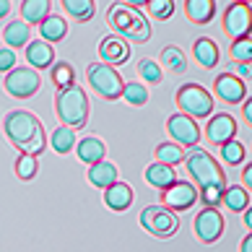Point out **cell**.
Masks as SVG:
<instances>
[{
    "label": "cell",
    "instance_id": "7402d4cb",
    "mask_svg": "<svg viewBox=\"0 0 252 252\" xmlns=\"http://www.w3.org/2000/svg\"><path fill=\"white\" fill-rule=\"evenodd\" d=\"M52 11V3L50 0H24L21 3V21L29 26V24H42L44 18L50 16Z\"/></svg>",
    "mask_w": 252,
    "mask_h": 252
},
{
    "label": "cell",
    "instance_id": "4dcf8cb0",
    "mask_svg": "<svg viewBox=\"0 0 252 252\" xmlns=\"http://www.w3.org/2000/svg\"><path fill=\"white\" fill-rule=\"evenodd\" d=\"M52 148L58 154H68V151H73L76 148V130H70V127H58L52 133Z\"/></svg>",
    "mask_w": 252,
    "mask_h": 252
},
{
    "label": "cell",
    "instance_id": "4fadbf2b",
    "mask_svg": "<svg viewBox=\"0 0 252 252\" xmlns=\"http://www.w3.org/2000/svg\"><path fill=\"white\" fill-rule=\"evenodd\" d=\"M237 135V120L221 112V115H211L208 125H205V138L213 143V146H223L229 141H234Z\"/></svg>",
    "mask_w": 252,
    "mask_h": 252
},
{
    "label": "cell",
    "instance_id": "7c38bea8",
    "mask_svg": "<svg viewBox=\"0 0 252 252\" xmlns=\"http://www.w3.org/2000/svg\"><path fill=\"white\" fill-rule=\"evenodd\" d=\"M195 234L205 245H213L219 242L223 234V216L219 213V208H203L198 216H195Z\"/></svg>",
    "mask_w": 252,
    "mask_h": 252
},
{
    "label": "cell",
    "instance_id": "9c48e42d",
    "mask_svg": "<svg viewBox=\"0 0 252 252\" xmlns=\"http://www.w3.org/2000/svg\"><path fill=\"white\" fill-rule=\"evenodd\" d=\"M195 200H198V190H195L190 182L177 180L166 190H161V203H158V205H164V208L172 211V213H180V211L192 208Z\"/></svg>",
    "mask_w": 252,
    "mask_h": 252
},
{
    "label": "cell",
    "instance_id": "603a6c76",
    "mask_svg": "<svg viewBox=\"0 0 252 252\" xmlns=\"http://www.w3.org/2000/svg\"><path fill=\"white\" fill-rule=\"evenodd\" d=\"M3 39L8 44V50H13V47H26V44L32 42V26H26L24 21H11L3 29Z\"/></svg>",
    "mask_w": 252,
    "mask_h": 252
},
{
    "label": "cell",
    "instance_id": "7bdbcfd3",
    "mask_svg": "<svg viewBox=\"0 0 252 252\" xmlns=\"http://www.w3.org/2000/svg\"><path fill=\"white\" fill-rule=\"evenodd\" d=\"M242 252H252V237L250 234L242 239Z\"/></svg>",
    "mask_w": 252,
    "mask_h": 252
},
{
    "label": "cell",
    "instance_id": "5b68a950",
    "mask_svg": "<svg viewBox=\"0 0 252 252\" xmlns=\"http://www.w3.org/2000/svg\"><path fill=\"white\" fill-rule=\"evenodd\" d=\"M177 107L182 109L180 115L190 120H205L213 115V96L200 83H185L177 89Z\"/></svg>",
    "mask_w": 252,
    "mask_h": 252
},
{
    "label": "cell",
    "instance_id": "e575fe53",
    "mask_svg": "<svg viewBox=\"0 0 252 252\" xmlns=\"http://www.w3.org/2000/svg\"><path fill=\"white\" fill-rule=\"evenodd\" d=\"M138 73H141V78L146 83H161V78H164V70L158 68V63L148 60V58L138 63Z\"/></svg>",
    "mask_w": 252,
    "mask_h": 252
},
{
    "label": "cell",
    "instance_id": "4316f807",
    "mask_svg": "<svg viewBox=\"0 0 252 252\" xmlns=\"http://www.w3.org/2000/svg\"><path fill=\"white\" fill-rule=\"evenodd\" d=\"M63 5H65V11L76 18V21H81V24L91 21L94 13H96V3H94V0H63Z\"/></svg>",
    "mask_w": 252,
    "mask_h": 252
},
{
    "label": "cell",
    "instance_id": "7a4b0ae2",
    "mask_svg": "<svg viewBox=\"0 0 252 252\" xmlns=\"http://www.w3.org/2000/svg\"><path fill=\"white\" fill-rule=\"evenodd\" d=\"M107 18H109V26L117 32L120 39L135 42V44H143V42L151 39V24H148V18L138 11L135 5L112 3Z\"/></svg>",
    "mask_w": 252,
    "mask_h": 252
},
{
    "label": "cell",
    "instance_id": "ab89813d",
    "mask_svg": "<svg viewBox=\"0 0 252 252\" xmlns=\"http://www.w3.org/2000/svg\"><path fill=\"white\" fill-rule=\"evenodd\" d=\"M242 185H247V192H250V185H252V164H247L242 169Z\"/></svg>",
    "mask_w": 252,
    "mask_h": 252
},
{
    "label": "cell",
    "instance_id": "484cf974",
    "mask_svg": "<svg viewBox=\"0 0 252 252\" xmlns=\"http://www.w3.org/2000/svg\"><path fill=\"white\" fill-rule=\"evenodd\" d=\"M158 68H166V70H172V73H185L188 70V58H185V52L177 47V44H169V47H164L161 50V65Z\"/></svg>",
    "mask_w": 252,
    "mask_h": 252
},
{
    "label": "cell",
    "instance_id": "1f68e13d",
    "mask_svg": "<svg viewBox=\"0 0 252 252\" xmlns=\"http://www.w3.org/2000/svg\"><path fill=\"white\" fill-rule=\"evenodd\" d=\"M123 96L127 104H133V107H143L146 101H148V89L143 86V83H138V81H130L123 86Z\"/></svg>",
    "mask_w": 252,
    "mask_h": 252
},
{
    "label": "cell",
    "instance_id": "d590c367",
    "mask_svg": "<svg viewBox=\"0 0 252 252\" xmlns=\"http://www.w3.org/2000/svg\"><path fill=\"white\" fill-rule=\"evenodd\" d=\"M148 11H151L154 18H158V21H166L172 13H174V0H148Z\"/></svg>",
    "mask_w": 252,
    "mask_h": 252
},
{
    "label": "cell",
    "instance_id": "d4e9b609",
    "mask_svg": "<svg viewBox=\"0 0 252 252\" xmlns=\"http://www.w3.org/2000/svg\"><path fill=\"white\" fill-rule=\"evenodd\" d=\"M146 182L156 190H166L172 182H177V172L172 166H164V164H151L146 169Z\"/></svg>",
    "mask_w": 252,
    "mask_h": 252
},
{
    "label": "cell",
    "instance_id": "8d00e7d4",
    "mask_svg": "<svg viewBox=\"0 0 252 252\" xmlns=\"http://www.w3.org/2000/svg\"><path fill=\"white\" fill-rule=\"evenodd\" d=\"M231 60H237V63H250L252 60V42H250V36L237 39L234 44H231Z\"/></svg>",
    "mask_w": 252,
    "mask_h": 252
},
{
    "label": "cell",
    "instance_id": "836d02e7",
    "mask_svg": "<svg viewBox=\"0 0 252 252\" xmlns=\"http://www.w3.org/2000/svg\"><path fill=\"white\" fill-rule=\"evenodd\" d=\"M221 156H223V161L226 164H242L245 161V156H247V151H245V146H242L239 141H229V143H223L221 146Z\"/></svg>",
    "mask_w": 252,
    "mask_h": 252
},
{
    "label": "cell",
    "instance_id": "2e32d148",
    "mask_svg": "<svg viewBox=\"0 0 252 252\" xmlns=\"http://www.w3.org/2000/svg\"><path fill=\"white\" fill-rule=\"evenodd\" d=\"M133 188H130L127 182H115V185H109V188L104 190V203H107V208L112 211H117V213H123L127 211L130 205H133Z\"/></svg>",
    "mask_w": 252,
    "mask_h": 252
},
{
    "label": "cell",
    "instance_id": "3957f363",
    "mask_svg": "<svg viewBox=\"0 0 252 252\" xmlns=\"http://www.w3.org/2000/svg\"><path fill=\"white\" fill-rule=\"evenodd\" d=\"M89 109H91L89 96L81 86L63 89V91H58V96H55V112H58V120L63 123V127H70V130L86 127Z\"/></svg>",
    "mask_w": 252,
    "mask_h": 252
},
{
    "label": "cell",
    "instance_id": "6da1fadb",
    "mask_svg": "<svg viewBox=\"0 0 252 252\" xmlns=\"http://www.w3.org/2000/svg\"><path fill=\"white\" fill-rule=\"evenodd\" d=\"M3 130L8 135V141H11L18 151L24 156H39L44 151V125L42 120L32 115V112L26 109H13L8 112L5 120H3Z\"/></svg>",
    "mask_w": 252,
    "mask_h": 252
},
{
    "label": "cell",
    "instance_id": "83f0119b",
    "mask_svg": "<svg viewBox=\"0 0 252 252\" xmlns=\"http://www.w3.org/2000/svg\"><path fill=\"white\" fill-rule=\"evenodd\" d=\"M185 161V148H180L177 143H158L156 146V164L164 166H174Z\"/></svg>",
    "mask_w": 252,
    "mask_h": 252
},
{
    "label": "cell",
    "instance_id": "ffe728a7",
    "mask_svg": "<svg viewBox=\"0 0 252 252\" xmlns=\"http://www.w3.org/2000/svg\"><path fill=\"white\" fill-rule=\"evenodd\" d=\"M89 182L99 190H107L109 185L117 182V166L109 164V161H99V164H91L89 166Z\"/></svg>",
    "mask_w": 252,
    "mask_h": 252
},
{
    "label": "cell",
    "instance_id": "d6a6232c",
    "mask_svg": "<svg viewBox=\"0 0 252 252\" xmlns=\"http://www.w3.org/2000/svg\"><path fill=\"white\" fill-rule=\"evenodd\" d=\"M36 172H39V164H36V158L34 156H18L16 158V177H18V180H26V182H29V180H34V177H36Z\"/></svg>",
    "mask_w": 252,
    "mask_h": 252
},
{
    "label": "cell",
    "instance_id": "60d3db41",
    "mask_svg": "<svg viewBox=\"0 0 252 252\" xmlns=\"http://www.w3.org/2000/svg\"><path fill=\"white\" fill-rule=\"evenodd\" d=\"M242 115H245L247 123H252V99H247V101H245V107H242Z\"/></svg>",
    "mask_w": 252,
    "mask_h": 252
},
{
    "label": "cell",
    "instance_id": "d6986e66",
    "mask_svg": "<svg viewBox=\"0 0 252 252\" xmlns=\"http://www.w3.org/2000/svg\"><path fill=\"white\" fill-rule=\"evenodd\" d=\"M39 34H42V42H47V44L63 42L65 36H68V24H65L63 16L50 13V16L39 24Z\"/></svg>",
    "mask_w": 252,
    "mask_h": 252
},
{
    "label": "cell",
    "instance_id": "cb8c5ba5",
    "mask_svg": "<svg viewBox=\"0 0 252 252\" xmlns=\"http://www.w3.org/2000/svg\"><path fill=\"white\" fill-rule=\"evenodd\" d=\"M185 13L192 24H208L216 16V3L213 0H188L185 3Z\"/></svg>",
    "mask_w": 252,
    "mask_h": 252
},
{
    "label": "cell",
    "instance_id": "30bf717a",
    "mask_svg": "<svg viewBox=\"0 0 252 252\" xmlns=\"http://www.w3.org/2000/svg\"><path fill=\"white\" fill-rule=\"evenodd\" d=\"M250 24H252V11L247 3H231L223 13V34L231 39H245L250 36Z\"/></svg>",
    "mask_w": 252,
    "mask_h": 252
},
{
    "label": "cell",
    "instance_id": "5bb4252c",
    "mask_svg": "<svg viewBox=\"0 0 252 252\" xmlns=\"http://www.w3.org/2000/svg\"><path fill=\"white\" fill-rule=\"evenodd\" d=\"M99 58H101V65H123L130 60V44L125 39H120L117 34H109L99 42Z\"/></svg>",
    "mask_w": 252,
    "mask_h": 252
},
{
    "label": "cell",
    "instance_id": "f1b7e54d",
    "mask_svg": "<svg viewBox=\"0 0 252 252\" xmlns=\"http://www.w3.org/2000/svg\"><path fill=\"white\" fill-rule=\"evenodd\" d=\"M52 83L58 86V91L76 86V68H73L70 63H65V60L55 63L52 65Z\"/></svg>",
    "mask_w": 252,
    "mask_h": 252
},
{
    "label": "cell",
    "instance_id": "ba28073f",
    "mask_svg": "<svg viewBox=\"0 0 252 252\" xmlns=\"http://www.w3.org/2000/svg\"><path fill=\"white\" fill-rule=\"evenodd\" d=\"M5 91L16 99H29L34 96L36 91L42 89V78H39V70H32V68H13L11 73L5 76Z\"/></svg>",
    "mask_w": 252,
    "mask_h": 252
},
{
    "label": "cell",
    "instance_id": "9a60e30c",
    "mask_svg": "<svg viewBox=\"0 0 252 252\" xmlns=\"http://www.w3.org/2000/svg\"><path fill=\"white\" fill-rule=\"evenodd\" d=\"M216 94L226 101V104H237V101H242L247 94L245 81H239L234 73H221L216 78Z\"/></svg>",
    "mask_w": 252,
    "mask_h": 252
},
{
    "label": "cell",
    "instance_id": "52a82bcc",
    "mask_svg": "<svg viewBox=\"0 0 252 252\" xmlns=\"http://www.w3.org/2000/svg\"><path fill=\"white\" fill-rule=\"evenodd\" d=\"M141 226L158 239H169L180 229V219H177V213L166 211L164 205H146L141 211Z\"/></svg>",
    "mask_w": 252,
    "mask_h": 252
},
{
    "label": "cell",
    "instance_id": "8992f818",
    "mask_svg": "<svg viewBox=\"0 0 252 252\" xmlns=\"http://www.w3.org/2000/svg\"><path fill=\"white\" fill-rule=\"evenodd\" d=\"M86 78L91 83V89H96V94L101 99H109L115 101L123 96V76L117 73V68H109V65H101V63H91L86 68Z\"/></svg>",
    "mask_w": 252,
    "mask_h": 252
},
{
    "label": "cell",
    "instance_id": "e0dca14e",
    "mask_svg": "<svg viewBox=\"0 0 252 252\" xmlns=\"http://www.w3.org/2000/svg\"><path fill=\"white\" fill-rule=\"evenodd\" d=\"M26 60H29L32 70L36 68H52L55 65V47L42 39H32L29 44H26Z\"/></svg>",
    "mask_w": 252,
    "mask_h": 252
},
{
    "label": "cell",
    "instance_id": "8fae6325",
    "mask_svg": "<svg viewBox=\"0 0 252 252\" xmlns=\"http://www.w3.org/2000/svg\"><path fill=\"white\" fill-rule=\"evenodd\" d=\"M166 130H169V135L174 138V143L180 148H195L200 141V127L195 120L185 117V115H172L169 120H166Z\"/></svg>",
    "mask_w": 252,
    "mask_h": 252
},
{
    "label": "cell",
    "instance_id": "44dd1931",
    "mask_svg": "<svg viewBox=\"0 0 252 252\" xmlns=\"http://www.w3.org/2000/svg\"><path fill=\"white\" fill-rule=\"evenodd\" d=\"M192 52H195V60H198L205 70H208V68H216V65H219L221 52H219V47H216V42H213V39H205V36L195 39Z\"/></svg>",
    "mask_w": 252,
    "mask_h": 252
},
{
    "label": "cell",
    "instance_id": "f546056e",
    "mask_svg": "<svg viewBox=\"0 0 252 252\" xmlns=\"http://www.w3.org/2000/svg\"><path fill=\"white\" fill-rule=\"evenodd\" d=\"M221 203H226V208H231V211H247L250 208V192L242 185H234V188L223 190Z\"/></svg>",
    "mask_w": 252,
    "mask_h": 252
},
{
    "label": "cell",
    "instance_id": "f35d334b",
    "mask_svg": "<svg viewBox=\"0 0 252 252\" xmlns=\"http://www.w3.org/2000/svg\"><path fill=\"white\" fill-rule=\"evenodd\" d=\"M234 68H237V73H239V76H237L239 81H242V78H250V76H252V68H250V63H237Z\"/></svg>",
    "mask_w": 252,
    "mask_h": 252
},
{
    "label": "cell",
    "instance_id": "74e56055",
    "mask_svg": "<svg viewBox=\"0 0 252 252\" xmlns=\"http://www.w3.org/2000/svg\"><path fill=\"white\" fill-rule=\"evenodd\" d=\"M16 68V52L13 50H0V73H11Z\"/></svg>",
    "mask_w": 252,
    "mask_h": 252
},
{
    "label": "cell",
    "instance_id": "277c9868",
    "mask_svg": "<svg viewBox=\"0 0 252 252\" xmlns=\"http://www.w3.org/2000/svg\"><path fill=\"white\" fill-rule=\"evenodd\" d=\"M188 172L192 174V180L200 185V190H226V177H223L219 161L203 148H192L185 156Z\"/></svg>",
    "mask_w": 252,
    "mask_h": 252
},
{
    "label": "cell",
    "instance_id": "ac0fdd59",
    "mask_svg": "<svg viewBox=\"0 0 252 252\" xmlns=\"http://www.w3.org/2000/svg\"><path fill=\"white\" fill-rule=\"evenodd\" d=\"M76 154L83 164H99V161H104V156H107V146L104 141H99L96 135H86V138H81V141H76Z\"/></svg>",
    "mask_w": 252,
    "mask_h": 252
},
{
    "label": "cell",
    "instance_id": "b9f144b4",
    "mask_svg": "<svg viewBox=\"0 0 252 252\" xmlns=\"http://www.w3.org/2000/svg\"><path fill=\"white\" fill-rule=\"evenodd\" d=\"M8 13H11V3H8V0H0V18H5Z\"/></svg>",
    "mask_w": 252,
    "mask_h": 252
},
{
    "label": "cell",
    "instance_id": "ee69618b",
    "mask_svg": "<svg viewBox=\"0 0 252 252\" xmlns=\"http://www.w3.org/2000/svg\"><path fill=\"white\" fill-rule=\"evenodd\" d=\"M242 221H245V226H247V229L252 226V211H250V208H247V213H242Z\"/></svg>",
    "mask_w": 252,
    "mask_h": 252
}]
</instances>
